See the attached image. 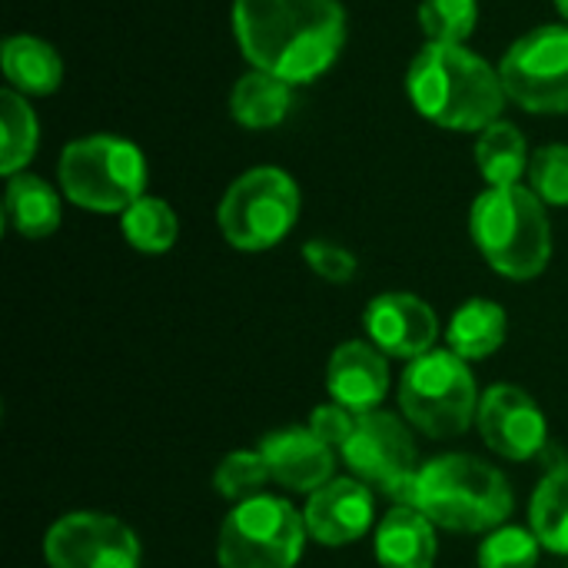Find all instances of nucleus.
<instances>
[{
    "mask_svg": "<svg viewBox=\"0 0 568 568\" xmlns=\"http://www.w3.org/2000/svg\"><path fill=\"white\" fill-rule=\"evenodd\" d=\"M230 23L250 70L293 87L320 80L346 43V10L336 0H233Z\"/></svg>",
    "mask_w": 568,
    "mask_h": 568,
    "instance_id": "obj_1",
    "label": "nucleus"
},
{
    "mask_svg": "<svg viewBox=\"0 0 568 568\" xmlns=\"http://www.w3.org/2000/svg\"><path fill=\"white\" fill-rule=\"evenodd\" d=\"M406 93L419 116L456 133H483L509 100L499 67L466 43H423L406 70Z\"/></svg>",
    "mask_w": 568,
    "mask_h": 568,
    "instance_id": "obj_2",
    "label": "nucleus"
},
{
    "mask_svg": "<svg viewBox=\"0 0 568 568\" xmlns=\"http://www.w3.org/2000/svg\"><path fill=\"white\" fill-rule=\"evenodd\" d=\"M469 233L486 263L509 280H536L552 256L546 203L523 183L489 186L473 200Z\"/></svg>",
    "mask_w": 568,
    "mask_h": 568,
    "instance_id": "obj_3",
    "label": "nucleus"
},
{
    "mask_svg": "<svg viewBox=\"0 0 568 568\" xmlns=\"http://www.w3.org/2000/svg\"><path fill=\"white\" fill-rule=\"evenodd\" d=\"M416 509L449 532H489L513 513L506 476L476 456H439L419 469Z\"/></svg>",
    "mask_w": 568,
    "mask_h": 568,
    "instance_id": "obj_4",
    "label": "nucleus"
},
{
    "mask_svg": "<svg viewBox=\"0 0 568 568\" xmlns=\"http://www.w3.org/2000/svg\"><path fill=\"white\" fill-rule=\"evenodd\" d=\"M60 190L90 213H126L146 196V156L120 133H90L63 146L57 163Z\"/></svg>",
    "mask_w": 568,
    "mask_h": 568,
    "instance_id": "obj_5",
    "label": "nucleus"
},
{
    "mask_svg": "<svg viewBox=\"0 0 568 568\" xmlns=\"http://www.w3.org/2000/svg\"><path fill=\"white\" fill-rule=\"evenodd\" d=\"M216 220L230 246L243 253L273 250L300 220V186L280 166H253L230 183Z\"/></svg>",
    "mask_w": 568,
    "mask_h": 568,
    "instance_id": "obj_6",
    "label": "nucleus"
},
{
    "mask_svg": "<svg viewBox=\"0 0 568 568\" xmlns=\"http://www.w3.org/2000/svg\"><path fill=\"white\" fill-rule=\"evenodd\" d=\"M399 406L433 439L463 436L479 413V393L466 359L453 349H429L413 359L399 383Z\"/></svg>",
    "mask_w": 568,
    "mask_h": 568,
    "instance_id": "obj_7",
    "label": "nucleus"
},
{
    "mask_svg": "<svg viewBox=\"0 0 568 568\" xmlns=\"http://www.w3.org/2000/svg\"><path fill=\"white\" fill-rule=\"evenodd\" d=\"M306 519L280 496L236 503L220 529L223 568H296L306 546Z\"/></svg>",
    "mask_w": 568,
    "mask_h": 568,
    "instance_id": "obj_8",
    "label": "nucleus"
},
{
    "mask_svg": "<svg viewBox=\"0 0 568 568\" xmlns=\"http://www.w3.org/2000/svg\"><path fill=\"white\" fill-rule=\"evenodd\" d=\"M506 97L539 116L568 113V23L523 33L499 60Z\"/></svg>",
    "mask_w": 568,
    "mask_h": 568,
    "instance_id": "obj_9",
    "label": "nucleus"
},
{
    "mask_svg": "<svg viewBox=\"0 0 568 568\" xmlns=\"http://www.w3.org/2000/svg\"><path fill=\"white\" fill-rule=\"evenodd\" d=\"M339 453L359 483L379 486L393 503L416 509V443L396 416L379 409L359 413L356 429Z\"/></svg>",
    "mask_w": 568,
    "mask_h": 568,
    "instance_id": "obj_10",
    "label": "nucleus"
},
{
    "mask_svg": "<svg viewBox=\"0 0 568 568\" xmlns=\"http://www.w3.org/2000/svg\"><path fill=\"white\" fill-rule=\"evenodd\" d=\"M50 568H140V542L130 526L103 513H70L47 529Z\"/></svg>",
    "mask_w": 568,
    "mask_h": 568,
    "instance_id": "obj_11",
    "label": "nucleus"
},
{
    "mask_svg": "<svg viewBox=\"0 0 568 568\" xmlns=\"http://www.w3.org/2000/svg\"><path fill=\"white\" fill-rule=\"evenodd\" d=\"M476 423H479L486 446L513 463H526L539 456V449L546 446V433H549L539 403L526 389L509 386V383H499L483 393Z\"/></svg>",
    "mask_w": 568,
    "mask_h": 568,
    "instance_id": "obj_12",
    "label": "nucleus"
},
{
    "mask_svg": "<svg viewBox=\"0 0 568 568\" xmlns=\"http://www.w3.org/2000/svg\"><path fill=\"white\" fill-rule=\"evenodd\" d=\"M366 333L376 349L399 359H419L433 349L439 336V320L433 306L413 293H383L366 306Z\"/></svg>",
    "mask_w": 568,
    "mask_h": 568,
    "instance_id": "obj_13",
    "label": "nucleus"
},
{
    "mask_svg": "<svg viewBox=\"0 0 568 568\" xmlns=\"http://www.w3.org/2000/svg\"><path fill=\"white\" fill-rule=\"evenodd\" d=\"M303 519L316 542L329 549L349 546L373 526V496L359 479H333L310 496Z\"/></svg>",
    "mask_w": 568,
    "mask_h": 568,
    "instance_id": "obj_14",
    "label": "nucleus"
},
{
    "mask_svg": "<svg viewBox=\"0 0 568 568\" xmlns=\"http://www.w3.org/2000/svg\"><path fill=\"white\" fill-rule=\"evenodd\" d=\"M260 453L270 466V479L293 489V493H316L333 483V446H326L310 426L280 429L263 436Z\"/></svg>",
    "mask_w": 568,
    "mask_h": 568,
    "instance_id": "obj_15",
    "label": "nucleus"
},
{
    "mask_svg": "<svg viewBox=\"0 0 568 568\" xmlns=\"http://www.w3.org/2000/svg\"><path fill=\"white\" fill-rule=\"evenodd\" d=\"M326 386L333 399L349 413H373L389 389V366L386 353L369 343H343L326 369Z\"/></svg>",
    "mask_w": 568,
    "mask_h": 568,
    "instance_id": "obj_16",
    "label": "nucleus"
},
{
    "mask_svg": "<svg viewBox=\"0 0 568 568\" xmlns=\"http://www.w3.org/2000/svg\"><path fill=\"white\" fill-rule=\"evenodd\" d=\"M7 87L23 97H50L63 83V60L57 47L33 33H13L0 47Z\"/></svg>",
    "mask_w": 568,
    "mask_h": 568,
    "instance_id": "obj_17",
    "label": "nucleus"
},
{
    "mask_svg": "<svg viewBox=\"0 0 568 568\" xmlns=\"http://www.w3.org/2000/svg\"><path fill=\"white\" fill-rule=\"evenodd\" d=\"M376 559L383 568H433L436 562L433 523L413 506H396L376 529Z\"/></svg>",
    "mask_w": 568,
    "mask_h": 568,
    "instance_id": "obj_18",
    "label": "nucleus"
},
{
    "mask_svg": "<svg viewBox=\"0 0 568 568\" xmlns=\"http://www.w3.org/2000/svg\"><path fill=\"white\" fill-rule=\"evenodd\" d=\"M3 220L23 240H43L60 226V196L37 173H17L7 180L3 193Z\"/></svg>",
    "mask_w": 568,
    "mask_h": 568,
    "instance_id": "obj_19",
    "label": "nucleus"
},
{
    "mask_svg": "<svg viewBox=\"0 0 568 568\" xmlns=\"http://www.w3.org/2000/svg\"><path fill=\"white\" fill-rule=\"evenodd\" d=\"M230 116L246 126V130H273L280 126L290 110H293V83L263 73V70H246L233 87H230Z\"/></svg>",
    "mask_w": 568,
    "mask_h": 568,
    "instance_id": "obj_20",
    "label": "nucleus"
},
{
    "mask_svg": "<svg viewBox=\"0 0 568 568\" xmlns=\"http://www.w3.org/2000/svg\"><path fill=\"white\" fill-rule=\"evenodd\" d=\"M506 310L493 300H469L463 303L449 326H446V343L456 356L469 359H486L493 356L503 343H506Z\"/></svg>",
    "mask_w": 568,
    "mask_h": 568,
    "instance_id": "obj_21",
    "label": "nucleus"
},
{
    "mask_svg": "<svg viewBox=\"0 0 568 568\" xmlns=\"http://www.w3.org/2000/svg\"><path fill=\"white\" fill-rule=\"evenodd\" d=\"M529 143L509 120L489 123L476 140V166L489 186H516L529 176Z\"/></svg>",
    "mask_w": 568,
    "mask_h": 568,
    "instance_id": "obj_22",
    "label": "nucleus"
},
{
    "mask_svg": "<svg viewBox=\"0 0 568 568\" xmlns=\"http://www.w3.org/2000/svg\"><path fill=\"white\" fill-rule=\"evenodd\" d=\"M40 146V120L23 93L0 90V173L10 180L27 170Z\"/></svg>",
    "mask_w": 568,
    "mask_h": 568,
    "instance_id": "obj_23",
    "label": "nucleus"
},
{
    "mask_svg": "<svg viewBox=\"0 0 568 568\" xmlns=\"http://www.w3.org/2000/svg\"><path fill=\"white\" fill-rule=\"evenodd\" d=\"M120 230L123 240L140 250V253H166L173 250L176 236H180V220L173 213V206L160 196H140L126 213H120Z\"/></svg>",
    "mask_w": 568,
    "mask_h": 568,
    "instance_id": "obj_24",
    "label": "nucleus"
},
{
    "mask_svg": "<svg viewBox=\"0 0 568 568\" xmlns=\"http://www.w3.org/2000/svg\"><path fill=\"white\" fill-rule=\"evenodd\" d=\"M529 519H532V532L542 542V549L568 556V466L552 469L529 506Z\"/></svg>",
    "mask_w": 568,
    "mask_h": 568,
    "instance_id": "obj_25",
    "label": "nucleus"
},
{
    "mask_svg": "<svg viewBox=\"0 0 568 568\" xmlns=\"http://www.w3.org/2000/svg\"><path fill=\"white\" fill-rule=\"evenodd\" d=\"M426 43H466L479 27V0H419Z\"/></svg>",
    "mask_w": 568,
    "mask_h": 568,
    "instance_id": "obj_26",
    "label": "nucleus"
},
{
    "mask_svg": "<svg viewBox=\"0 0 568 568\" xmlns=\"http://www.w3.org/2000/svg\"><path fill=\"white\" fill-rule=\"evenodd\" d=\"M270 483V466L263 459L260 449H243V453H230L216 473H213V486L220 489L223 499L230 503H246L263 496L260 489Z\"/></svg>",
    "mask_w": 568,
    "mask_h": 568,
    "instance_id": "obj_27",
    "label": "nucleus"
},
{
    "mask_svg": "<svg viewBox=\"0 0 568 568\" xmlns=\"http://www.w3.org/2000/svg\"><path fill=\"white\" fill-rule=\"evenodd\" d=\"M529 190L546 206H568V143H546L529 160Z\"/></svg>",
    "mask_w": 568,
    "mask_h": 568,
    "instance_id": "obj_28",
    "label": "nucleus"
},
{
    "mask_svg": "<svg viewBox=\"0 0 568 568\" xmlns=\"http://www.w3.org/2000/svg\"><path fill=\"white\" fill-rule=\"evenodd\" d=\"M539 546L542 542L529 529L519 526L496 529L479 549V568H536Z\"/></svg>",
    "mask_w": 568,
    "mask_h": 568,
    "instance_id": "obj_29",
    "label": "nucleus"
},
{
    "mask_svg": "<svg viewBox=\"0 0 568 568\" xmlns=\"http://www.w3.org/2000/svg\"><path fill=\"white\" fill-rule=\"evenodd\" d=\"M303 260H306V266H310L316 276H323L326 283H349V280L356 276V270H359L356 256H353L346 246L329 243V240H310V243L303 246Z\"/></svg>",
    "mask_w": 568,
    "mask_h": 568,
    "instance_id": "obj_30",
    "label": "nucleus"
},
{
    "mask_svg": "<svg viewBox=\"0 0 568 568\" xmlns=\"http://www.w3.org/2000/svg\"><path fill=\"white\" fill-rule=\"evenodd\" d=\"M310 429L333 449H343L346 439L353 436L356 429V416H349V409H343L339 403L333 406H316L313 416H310Z\"/></svg>",
    "mask_w": 568,
    "mask_h": 568,
    "instance_id": "obj_31",
    "label": "nucleus"
},
{
    "mask_svg": "<svg viewBox=\"0 0 568 568\" xmlns=\"http://www.w3.org/2000/svg\"><path fill=\"white\" fill-rule=\"evenodd\" d=\"M552 3H556V10L566 17V23H568V0H552Z\"/></svg>",
    "mask_w": 568,
    "mask_h": 568,
    "instance_id": "obj_32",
    "label": "nucleus"
}]
</instances>
